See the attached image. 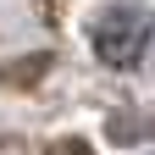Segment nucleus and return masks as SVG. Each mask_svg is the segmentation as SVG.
Instances as JSON below:
<instances>
[{"label":"nucleus","mask_w":155,"mask_h":155,"mask_svg":"<svg viewBox=\"0 0 155 155\" xmlns=\"http://www.w3.org/2000/svg\"><path fill=\"white\" fill-rule=\"evenodd\" d=\"M155 39V11L150 6H105L89 22V45L105 67H139Z\"/></svg>","instance_id":"obj_1"},{"label":"nucleus","mask_w":155,"mask_h":155,"mask_svg":"<svg viewBox=\"0 0 155 155\" xmlns=\"http://www.w3.org/2000/svg\"><path fill=\"white\" fill-rule=\"evenodd\" d=\"M50 155H89V150H83V144H78V139H67V144H55Z\"/></svg>","instance_id":"obj_2"}]
</instances>
